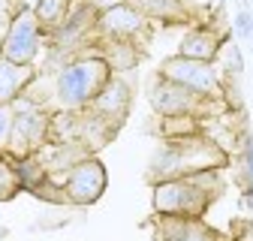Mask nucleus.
Here are the masks:
<instances>
[{"label": "nucleus", "mask_w": 253, "mask_h": 241, "mask_svg": "<svg viewBox=\"0 0 253 241\" xmlns=\"http://www.w3.org/2000/svg\"><path fill=\"white\" fill-rule=\"evenodd\" d=\"M84 3H90L97 12H106V9H115V6H121V3H126V0H84Z\"/></svg>", "instance_id": "nucleus-20"}, {"label": "nucleus", "mask_w": 253, "mask_h": 241, "mask_svg": "<svg viewBox=\"0 0 253 241\" xmlns=\"http://www.w3.org/2000/svg\"><path fill=\"white\" fill-rule=\"evenodd\" d=\"M112 76H115L112 64L103 57L100 45L93 42V51H82L70 64H63L57 73H51V112L54 109H76V112L87 109Z\"/></svg>", "instance_id": "nucleus-1"}, {"label": "nucleus", "mask_w": 253, "mask_h": 241, "mask_svg": "<svg viewBox=\"0 0 253 241\" xmlns=\"http://www.w3.org/2000/svg\"><path fill=\"white\" fill-rule=\"evenodd\" d=\"M151 27H154V21L142 9H136L133 3H121V6L97 15V37L100 40H124V42L145 45V40L151 37Z\"/></svg>", "instance_id": "nucleus-8"}, {"label": "nucleus", "mask_w": 253, "mask_h": 241, "mask_svg": "<svg viewBox=\"0 0 253 241\" xmlns=\"http://www.w3.org/2000/svg\"><path fill=\"white\" fill-rule=\"evenodd\" d=\"M220 57H223V67H226V73H229V76H241V73H244L241 48H238L232 40H226V42H223V48H220Z\"/></svg>", "instance_id": "nucleus-18"}, {"label": "nucleus", "mask_w": 253, "mask_h": 241, "mask_svg": "<svg viewBox=\"0 0 253 241\" xmlns=\"http://www.w3.org/2000/svg\"><path fill=\"white\" fill-rule=\"evenodd\" d=\"M136 9H142L154 24H178V21H190L193 9H190L187 0H126Z\"/></svg>", "instance_id": "nucleus-14"}, {"label": "nucleus", "mask_w": 253, "mask_h": 241, "mask_svg": "<svg viewBox=\"0 0 253 241\" xmlns=\"http://www.w3.org/2000/svg\"><path fill=\"white\" fill-rule=\"evenodd\" d=\"M106 184H109L106 166L90 154V157L79 160L67 175H63L60 187H63V193H67L70 205H93L106 193Z\"/></svg>", "instance_id": "nucleus-9"}, {"label": "nucleus", "mask_w": 253, "mask_h": 241, "mask_svg": "<svg viewBox=\"0 0 253 241\" xmlns=\"http://www.w3.org/2000/svg\"><path fill=\"white\" fill-rule=\"evenodd\" d=\"M48 124H51V109L42 106L40 100H34L30 94H21L15 100V127H12L6 154L15 160L37 154L48 142Z\"/></svg>", "instance_id": "nucleus-5"}, {"label": "nucleus", "mask_w": 253, "mask_h": 241, "mask_svg": "<svg viewBox=\"0 0 253 241\" xmlns=\"http://www.w3.org/2000/svg\"><path fill=\"white\" fill-rule=\"evenodd\" d=\"M40 24L45 30H54L60 27L63 21H67V15L73 12V0H37V6H34Z\"/></svg>", "instance_id": "nucleus-15"}, {"label": "nucleus", "mask_w": 253, "mask_h": 241, "mask_svg": "<svg viewBox=\"0 0 253 241\" xmlns=\"http://www.w3.org/2000/svg\"><path fill=\"white\" fill-rule=\"evenodd\" d=\"M226 100H214V97H202L196 90H190L172 79L157 76V81L151 84V106L157 115L163 118H178V115H193L199 120H205V115H214L217 109H223Z\"/></svg>", "instance_id": "nucleus-6"}, {"label": "nucleus", "mask_w": 253, "mask_h": 241, "mask_svg": "<svg viewBox=\"0 0 253 241\" xmlns=\"http://www.w3.org/2000/svg\"><path fill=\"white\" fill-rule=\"evenodd\" d=\"M12 127H15V103H0V154L9 151Z\"/></svg>", "instance_id": "nucleus-17"}, {"label": "nucleus", "mask_w": 253, "mask_h": 241, "mask_svg": "<svg viewBox=\"0 0 253 241\" xmlns=\"http://www.w3.org/2000/svg\"><path fill=\"white\" fill-rule=\"evenodd\" d=\"M226 40H229V37H220L211 24H199V27H193V30H190V34L181 40L178 54L193 57V60H208V64H214V60L220 57V48H223V42H226Z\"/></svg>", "instance_id": "nucleus-11"}, {"label": "nucleus", "mask_w": 253, "mask_h": 241, "mask_svg": "<svg viewBox=\"0 0 253 241\" xmlns=\"http://www.w3.org/2000/svg\"><path fill=\"white\" fill-rule=\"evenodd\" d=\"M18 190H24V184H21V175H18L15 160L9 154H0V199H9Z\"/></svg>", "instance_id": "nucleus-16"}, {"label": "nucleus", "mask_w": 253, "mask_h": 241, "mask_svg": "<svg viewBox=\"0 0 253 241\" xmlns=\"http://www.w3.org/2000/svg\"><path fill=\"white\" fill-rule=\"evenodd\" d=\"M48 48V30L40 24L34 9H15L0 37V54L15 60V64H34Z\"/></svg>", "instance_id": "nucleus-4"}, {"label": "nucleus", "mask_w": 253, "mask_h": 241, "mask_svg": "<svg viewBox=\"0 0 253 241\" xmlns=\"http://www.w3.org/2000/svg\"><path fill=\"white\" fill-rule=\"evenodd\" d=\"M235 34H241V37H250L253 34V15L247 9H241L235 15Z\"/></svg>", "instance_id": "nucleus-19"}, {"label": "nucleus", "mask_w": 253, "mask_h": 241, "mask_svg": "<svg viewBox=\"0 0 253 241\" xmlns=\"http://www.w3.org/2000/svg\"><path fill=\"white\" fill-rule=\"evenodd\" d=\"M229 163V154L217 142L205 139L202 133L193 136H181V139H166L160 148V154L151 160V184L154 181H166V178H184L202 169H223Z\"/></svg>", "instance_id": "nucleus-3"}, {"label": "nucleus", "mask_w": 253, "mask_h": 241, "mask_svg": "<svg viewBox=\"0 0 253 241\" xmlns=\"http://www.w3.org/2000/svg\"><path fill=\"white\" fill-rule=\"evenodd\" d=\"M160 76L172 79L190 90H196L202 97H214V100H226V81L220 79V73L214 70V64L208 60H193V57H184L175 54L169 60L160 64Z\"/></svg>", "instance_id": "nucleus-7"}, {"label": "nucleus", "mask_w": 253, "mask_h": 241, "mask_svg": "<svg viewBox=\"0 0 253 241\" xmlns=\"http://www.w3.org/2000/svg\"><path fill=\"white\" fill-rule=\"evenodd\" d=\"M40 70L34 64H15L0 54V103H15L24 90L34 84Z\"/></svg>", "instance_id": "nucleus-12"}, {"label": "nucleus", "mask_w": 253, "mask_h": 241, "mask_svg": "<svg viewBox=\"0 0 253 241\" xmlns=\"http://www.w3.org/2000/svg\"><path fill=\"white\" fill-rule=\"evenodd\" d=\"M235 241H253V220H247V223H244V229L235 235Z\"/></svg>", "instance_id": "nucleus-21"}, {"label": "nucleus", "mask_w": 253, "mask_h": 241, "mask_svg": "<svg viewBox=\"0 0 253 241\" xmlns=\"http://www.w3.org/2000/svg\"><path fill=\"white\" fill-rule=\"evenodd\" d=\"M220 187V169H202L184 178L154 181L151 202L160 217H202Z\"/></svg>", "instance_id": "nucleus-2"}, {"label": "nucleus", "mask_w": 253, "mask_h": 241, "mask_svg": "<svg viewBox=\"0 0 253 241\" xmlns=\"http://www.w3.org/2000/svg\"><path fill=\"white\" fill-rule=\"evenodd\" d=\"M130 103H133V87L121 73H115L87 109H93L97 115H103L106 120H112L115 127H121L126 120V112H130Z\"/></svg>", "instance_id": "nucleus-10"}, {"label": "nucleus", "mask_w": 253, "mask_h": 241, "mask_svg": "<svg viewBox=\"0 0 253 241\" xmlns=\"http://www.w3.org/2000/svg\"><path fill=\"white\" fill-rule=\"evenodd\" d=\"M163 241H217V235L202 223V217H160Z\"/></svg>", "instance_id": "nucleus-13"}]
</instances>
